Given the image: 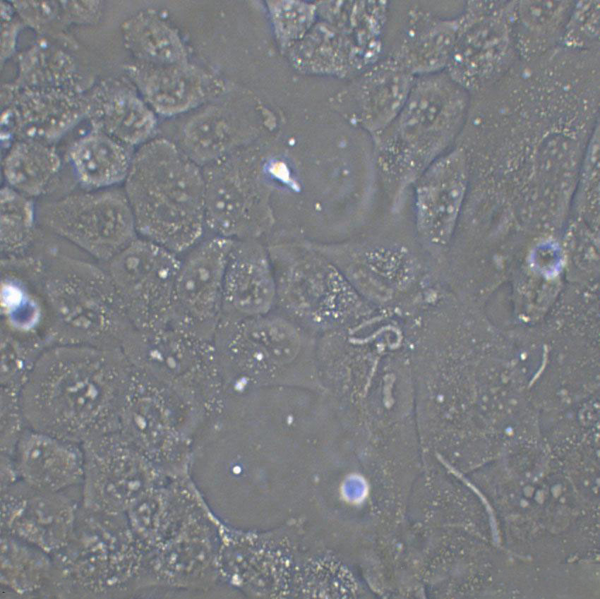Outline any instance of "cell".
<instances>
[{
    "mask_svg": "<svg viewBox=\"0 0 600 599\" xmlns=\"http://www.w3.org/2000/svg\"><path fill=\"white\" fill-rule=\"evenodd\" d=\"M131 373L121 349H47L20 393L27 427L80 444L118 431Z\"/></svg>",
    "mask_w": 600,
    "mask_h": 599,
    "instance_id": "1",
    "label": "cell"
},
{
    "mask_svg": "<svg viewBox=\"0 0 600 599\" xmlns=\"http://www.w3.org/2000/svg\"><path fill=\"white\" fill-rule=\"evenodd\" d=\"M138 236L172 253L189 250L206 230L202 167L164 140L143 145L124 181Z\"/></svg>",
    "mask_w": 600,
    "mask_h": 599,
    "instance_id": "2",
    "label": "cell"
},
{
    "mask_svg": "<svg viewBox=\"0 0 600 599\" xmlns=\"http://www.w3.org/2000/svg\"><path fill=\"white\" fill-rule=\"evenodd\" d=\"M33 253L49 348L121 349L133 327L102 265L50 249Z\"/></svg>",
    "mask_w": 600,
    "mask_h": 599,
    "instance_id": "3",
    "label": "cell"
},
{
    "mask_svg": "<svg viewBox=\"0 0 600 599\" xmlns=\"http://www.w3.org/2000/svg\"><path fill=\"white\" fill-rule=\"evenodd\" d=\"M144 554L125 513L81 505L68 543L52 555L61 598H112L132 592Z\"/></svg>",
    "mask_w": 600,
    "mask_h": 599,
    "instance_id": "4",
    "label": "cell"
},
{
    "mask_svg": "<svg viewBox=\"0 0 600 599\" xmlns=\"http://www.w3.org/2000/svg\"><path fill=\"white\" fill-rule=\"evenodd\" d=\"M471 99L445 71L415 77L400 112L382 132L383 161L404 178H418L454 140Z\"/></svg>",
    "mask_w": 600,
    "mask_h": 599,
    "instance_id": "5",
    "label": "cell"
},
{
    "mask_svg": "<svg viewBox=\"0 0 600 599\" xmlns=\"http://www.w3.org/2000/svg\"><path fill=\"white\" fill-rule=\"evenodd\" d=\"M37 213L43 231L100 263L138 237L124 190L109 188L73 193L45 203Z\"/></svg>",
    "mask_w": 600,
    "mask_h": 599,
    "instance_id": "6",
    "label": "cell"
},
{
    "mask_svg": "<svg viewBox=\"0 0 600 599\" xmlns=\"http://www.w3.org/2000/svg\"><path fill=\"white\" fill-rule=\"evenodd\" d=\"M267 248L276 282L275 310L305 329L320 330L352 308V296L320 252L276 245Z\"/></svg>",
    "mask_w": 600,
    "mask_h": 599,
    "instance_id": "7",
    "label": "cell"
},
{
    "mask_svg": "<svg viewBox=\"0 0 600 599\" xmlns=\"http://www.w3.org/2000/svg\"><path fill=\"white\" fill-rule=\"evenodd\" d=\"M180 263L178 255L139 236L101 263L133 328L149 331L170 325Z\"/></svg>",
    "mask_w": 600,
    "mask_h": 599,
    "instance_id": "8",
    "label": "cell"
},
{
    "mask_svg": "<svg viewBox=\"0 0 600 599\" xmlns=\"http://www.w3.org/2000/svg\"><path fill=\"white\" fill-rule=\"evenodd\" d=\"M510 11V1H469L458 14L457 37L445 71L471 95L500 80L518 56Z\"/></svg>",
    "mask_w": 600,
    "mask_h": 599,
    "instance_id": "9",
    "label": "cell"
},
{
    "mask_svg": "<svg viewBox=\"0 0 600 599\" xmlns=\"http://www.w3.org/2000/svg\"><path fill=\"white\" fill-rule=\"evenodd\" d=\"M84 473L82 506L107 513H126L144 494L162 484L161 471L119 432L81 444Z\"/></svg>",
    "mask_w": 600,
    "mask_h": 599,
    "instance_id": "10",
    "label": "cell"
},
{
    "mask_svg": "<svg viewBox=\"0 0 600 599\" xmlns=\"http://www.w3.org/2000/svg\"><path fill=\"white\" fill-rule=\"evenodd\" d=\"M234 241L213 236L181 260L169 326L208 340L214 337L222 315L224 275Z\"/></svg>",
    "mask_w": 600,
    "mask_h": 599,
    "instance_id": "11",
    "label": "cell"
},
{
    "mask_svg": "<svg viewBox=\"0 0 600 599\" xmlns=\"http://www.w3.org/2000/svg\"><path fill=\"white\" fill-rule=\"evenodd\" d=\"M81 505V487L49 492L18 479L1 488V533L52 556L68 543Z\"/></svg>",
    "mask_w": 600,
    "mask_h": 599,
    "instance_id": "12",
    "label": "cell"
},
{
    "mask_svg": "<svg viewBox=\"0 0 600 599\" xmlns=\"http://www.w3.org/2000/svg\"><path fill=\"white\" fill-rule=\"evenodd\" d=\"M218 568L212 516L197 515L174 536L145 552L133 592L149 588L210 587Z\"/></svg>",
    "mask_w": 600,
    "mask_h": 599,
    "instance_id": "13",
    "label": "cell"
},
{
    "mask_svg": "<svg viewBox=\"0 0 600 599\" xmlns=\"http://www.w3.org/2000/svg\"><path fill=\"white\" fill-rule=\"evenodd\" d=\"M202 169L206 229L233 241L257 240L269 226L258 210L253 174L221 159Z\"/></svg>",
    "mask_w": 600,
    "mask_h": 599,
    "instance_id": "14",
    "label": "cell"
},
{
    "mask_svg": "<svg viewBox=\"0 0 600 599\" xmlns=\"http://www.w3.org/2000/svg\"><path fill=\"white\" fill-rule=\"evenodd\" d=\"M12 461L18 480L35 489L61 492L81 487L84 454L78 443L27 427Z\"/></svg>",
    "mask_w": 600,
    "mask_h": 599,
    "instance_id": "15",
    "label": "cell"
},
{
    "mask_svg": "<svg viewBox=\"0 0 600 599\" xmlns=\"http://www.w3.org/2000/svg\"><path fill=\"white\" fill-rule=\"evenodd\" d=\"M276 296L268 248L257 240L235 241L224 275L222 315L249 317L269 313L275 309Z\"/></svg>",
    "mask_w": 600,
    "mask_h": 599,
    "instance_id": "16",
    "label": "cell"
},
{
    "mask_svg": "<svg viewBox=\"0 0 600 599\" xmlns=\"http://www.w3.org/2000/svg\"><path fill=\"white\" fill-rule=\"evenodd\" d=\"M459 16L444 17L418 6L406 13L388 56L414 77L446 70L457 37Z\"/></svg>",
    "mask_w": 600,
    "mask_h": 599,
    "instance_id": "17",
    "label": "cell"
},
{
    "mask_svg": "<svg viewBox=\"0 0 600 599\" xmlns=\"http://www.w3.org/2000/svg\"><path fill=\"white\" fill-rule=\"evenodd\" d=\"M1 331L47 342L48 318L32 255L2 257Z\"/></svg>",
    "mask_w": 600,
    "mask_h": 599,
    "instance_id": "18",
    "label": "cell"
},
{
    "mask_svg": "<svg viewBox=\"0 0 600 599\" xmlns=\"http://www.w3.org/2000/svg\"><path fill=\"white\" fill-rule=\"evenodd\" d=\"M206 509V504L194 490L167 487L162 483L144 494L125 514L145 552L174 536Z\"/></svg>",
    "mask_w": 600,
    "mask_h": 599,
    "instance_id": "19",
    "label": "cell"
},
{
    "mask_svg": "<svg viewBox=\"0 0 600 599\" xmlns=\"http://www.w3.org/2000/svg\"><path fill=\"white\" fill-rule=\"evenodd\" d=\"M464 152L455 149L433 162L417 178L415 206L419 225L440 231L457 216L466 189Z\"/></svg>",
    "mask_w": 600,
    "mask_h": 599,
    "instance_id": "20",
    "label": "cell"
},
{
    "mask_svg": "<svg viewBox=\"0 0 600 599\" xmlns=\"http://www.w3.org/2000/svg\"><path fill=\"white\" fill-rule=\"evenodd\" d=\"M575 1H510V22L516 51L534 62L560 46Z\"/></svg>",
    "mask_w": 600,
    "mask_h": 599,
    "instance_id": "21",
    "label": "cell"
},
{
    "mask_svg": "<svg viewBox=\"0 0 600 599\" xmlns=\"http://www.w3.org/2000/svg\"><path fill=\"white\" fill-rule=\"evenodd\" d=\"M1 583L4 593L16 597L59 598L52 556L5 533L1 536Z\"/></svg>",
    "mask_w": 600,
    "mask_h": 599,
    "instance_id": "22",
    "label": "cell"
},
{
    "mask_svg": "<svg viewBox=\"0 0 600 599\" xmlns=\"http://www.w3.org/2000/svg\"><path fill=\"white\" fill-rule=\"evenodd\" d=\"M124 145L98 130L77 140L68 157L80 186L86 190H100L125 181L133 157Z\"/></svg>",
    "mask_w": 600,
    "mask_h": 599,
    "instance_id": "23",
    "label": "cell"
},
{
    "mask_svg": "<svg viewBox=\"0 0 600 599\" xmlns=\"http://www.w3.org/2000/svg\"><path fill=\"white\" fill-rule=\"evenodd\" d=\"M61 167L60 157L52 147L30 138L16 143L2 163L7 186L30 198L50 190Z\"/></svg>",
    "mask_w": 600,
    "mask_h": 599,
    "instance_id": "24",
    "label": "cell"
},
{
    "mask_svg": "<svg viewBox=\"0 0 600 599\" xmlns=\"http://www.w3.org/2000/svg\"><path fill=\"white\" fill-rule=\"evenodd\" d=\"M96 130L102 131L124 145L145 140L152 133L153 114L136 99L114 96L97 99L90 111Z\"/></svg>",
    "mask_w": 600,
    "mask_h": 599,
    "instance_id": "25",
    "label": "cell"
},
{
    "mask_svg": "<svg viewBox=\"0 0 600 599\" xmlns=\"http://www.w3.org/2000/svg\"><path fill=\"white\" fill-rule=\"evenodd\" d=\"M37 213L32 199L13 188L1 190V249L2 257L29 253L41 238Z\"/></svg>",
    "mask_w": 600,
    "mask_h": 599,
    "instance_id": "26",
    "label": "cell"
},
{
    "mask_svg": "<svg viewBox=\"0 0 600 599\" xmlns=\"http://www.w3.org/2000/svg\"><path fill=\"white\" fill-rule=\"evenodd\" d=\"M47 349L41 342L1 331V389L20 394Z\"/></svg>",
    "mask_w": 600,
    "mask_h": 599,
    "instance_id": "27",
    "label": "cell"
},
{
    "mask_svg": "<svg viewBox=\"0 0 600 599\" xmlns=\"http://www.w3.org/2000/svg\"><path fill=\"white\" fill-rule=\"evenodd\" d=\"M599 43V1H575L560 46L573 51L594 52Z\"/></svg>",
    "mask_w": 600,
    "mask_h": 599,
    "instance_id": "28",
    "label": "cell"
},
{
    "mask_svg": "<svg viewBox=\"0 0 600 599\" xmlns=\"http://www.w3.org/2000/svg\"><path fill=\"white\" fill-rule=\"evenodd\" d=\"M26 428L20 394L1 389V456L12 459L17 442Z\"/></svg>",
    "mask_w": 600,
    "mask_h": 599,
    "instance_id": "29",
    "label": "cell"
}]
</instances>
